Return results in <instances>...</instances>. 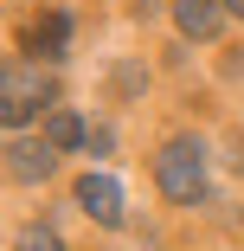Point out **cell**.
<instances>
[{"label":"cell","mask_w":244,"mask_h":251,"mask_svg":"<svg viewBox=\"0 0 244 251\" xmlns=\"http://www.w3.org/2000/svg\"><path fill=\"white\" fill-rule=\"evenodd\" d=\"M155 180L167 200H200L206 193V148L193 135H174L161 155H155Z\"/></svg>","instance_id":"obj_1"},{"label":"cell","mask_w":244,"mask_h":251,"mask_svg":"<svg viewBox=\"0 0 244 251\" xmlns=\"http://www.w3.org/2000/svg\"><path fill=\"white\" fill-rule=\"evenodd\" d=\"M7 168H13V180H45V174H52V161H58V148L52 142H13L7 148Z\"/></svg>","instance_id":"obj_5"},{"label":"cell","mask_w":244,"mask_h":251,"mask_svg":"<svg viewBox=\"0 0 244 251\" xmlns=\"http://www.w3.org/2000/svg\"><path fill=\"white\" fill-rule=\"evenodd\" d=\"M13 251H65V245H58V232H45V226H26V232L13 238Z\"/></svg>","instance_id":"obj_8"},{"label":"cell","mask_w":244,"mask_h":251,"mask_svg":"<svg viewBox=\"0 0 244 251\" xmlns=\"http://www.w3.org/2000/svg\"><path fill=\"white\" fill-rule=\"evenodd\" d=\"M45 103H52V84H45V71H32V65H7V71H0V116H7V129L32 123Z\"/></svg>","instance_id":"obj_2"},{"label":"cell","mask_w":244,"mask_h":251,"mask_svg":"<svg viewBox=\"0 0 244 251\" xmlns=\"http://www.w3.org/2000/svg\"><path fill=\"white\" fill-rule=\"evenodd\" d=\"M77 206L96 219V226H122V187L110 174H84L77 180Z\"/></svg>","instance_id":"obj_3"},{"label":"cell","mask_w":244,"mask_h":251,"mask_svg":"<svg viewBox=\"0 0 244 251\" xmlns=\"http://www.w3.org/2000/svg\"><path fill=\"white\" fill-rule=\"evenodd\" d=\"M45 142H52V148H77V142H90V129L71 110H52V116H45Z\"/></svg>","instance_id":"obj_6"},{"label":"cell","mask_w":244,"mask_h":251,"mask_svg":"<svg viewBox=\"0 0 244 251\" xmlns=\"http://www.w3.org/2000/svg\"><path fill=\"white\" fill-rule=\"evenodd\" d=\"M225 13H238V20H244V0H225Z\"/></svg>","instance_id":"obj_9"},{"label":"cell","mask_w":244,"mask_h":251,"mask_svg":"<svg viewBox=\"0 0 244 251\" xmlns=\"http://www.w3.org/2000/svg\"><path fill=\"white\" fill-rule=\"evenodd\" d=\"M174 20L186 39H212L225 26V0H174Z\"/></svg>","instance_id":"obj_4"},{"label":"cell","mask_w":244,"mask_h":251,"mask_svg":"<svg viewBox=\"0 0 244 251\" xmlns=\"http://www.w3.org/2000/svg\"><path fill=\"white\" fill-rule=\"evenodd\" d=\"M65 39H71V26H65V13H45V20L32 26V45H39L45 58H58V52H65Z\"/></svg>","instance_id":"obj_7"}]
</instances>
